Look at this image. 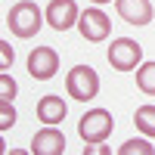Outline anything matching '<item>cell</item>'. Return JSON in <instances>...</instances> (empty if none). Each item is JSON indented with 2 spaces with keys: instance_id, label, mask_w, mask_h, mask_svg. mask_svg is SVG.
<instances>
[{
  "instance_id": "30bf717a",
  "label": "cell",
  "mask_w": 155,
  "mask_h": 155,
  "mask_svg": "<svg viewBox=\"0 0 155 155\" xmlns=\"http://www.w3.org/2000/svg\"><path fill=\"white\" fill-rule=\"evenodd\" d=\"M65 115H68V106H65L62 96L50 93V96L37 99V118H41L44 124H59V121H65Z\"/></svg>"
},
{
  "instance_id": "e0dca14e",
  "label": "cell",
  "mask_w": 155,
  "mask_h": 155,
  "mask_svg": "<svg viewBox=\"0 0 155 155\" xmlns=\"http://www.w3.org/2000/svg\"><path fill=\"white\" fill-rule=\"evenodd\" d=\"M84 155H109V146H102V143H87V146H84Z\"/></svg>"
},
{
  "instance_id": "7a4b0ae2",
  "label": "cell",
  "mask_w": 155,
  "mask_h": 155,
  "mask_svg": "<svg viewBox=\"0 0 155 155\" xmlns=\"http://www.w3.org/2000/svg\"><path fill=\"white\" fill-rule=\"evenodd\" d=\"M112 130H115V118L106 109H90V112L81 115V121H78V137H81L84 143H106Z\"/></svg>"
},
{
  "instance_id": "ba28073f",
  "label": "cell",
  "mask_w": 155,
  "mask_h": 155,
  "mask_svg": "<svg viewBox=\"0 0 155 155\" xmlns=\"http://www.w3.org/2000/svg\"><path fill=\"white\" fill-rule=\"evenodd\" d=\"M31 155H65V134L56 130V124H47L31 140Z\"/></svg>"
},
{
  "instance_id": "9a60e30c",
  "label": "cell",
  "mask_w": 155,
  "mask_h": 155,
  "mask_svg": "<svg viewBox=\"0 0 155 155\" xmlns=\"http://www.w3.org/2000/svg\"><path fill=\"white\" fill-rule=\"evenodd\" d=\"M16 81L6 74V71H0V99H16Z\"/></svg>"
},
{
  "instance_id": "8fae6325",
  "label": "cell",
  "mask_w": 155,
  "mask_h": 155,
  "mask_svg": "<svg viewBox=\"0 0 155 155\" xmlns=\"http://www.w3.org/2000/svg\"><path fill=\"white\" fill-rule=\"evenodd\" d=\"M134 121H137V130L140 134L155 137V106H140L134 112Z\"/></svg>"
},
{
  "instance_id": "7c38bea8",
  "label": "cell",
  "mask_w": 155,
  "mask_h": 155,
  "mask_svg": "<svg viewBox=\"0 0 155 155\" xmlns=\"http://www.w3.org/2000/svg\"><path fill=\"white\" fill-rule=\"evenodd\" d=\"M137 87L146 96H155V62H143L137 68Z\"/></svg>"
},
{
  "instance_id": "277c9868",
  "label": "cell",
  "mask_w": 155,
  "mask_h": 155,
  "mask_svg": "<svg viewBox=\"0 0 155 155\" xmlns=\"http://www.w3.org/2000/svg\"><path fill=\"white\" fill-rule=\"evenodd\" d=\"M140 62H143V47L130 37H118L109 47V65L115 71H134Z\"/></svg>"
},
{
  "instance_id": "3957f363",
  "label": "cell",
  "mask_w": 155,
  "mask_h": 155,
  "mask_svg": "<svg viewBox=\"0 0 155 155\" xmlns=\"http://www.w3.org/2000/svg\"><path fill=\"white\" fill-rule=\"evenodd\" d=\"M65 90H68V96L78 99V102H90L96 93H99V74L96 68H90V65H74L65 78Z\"/></svg>"
},
{
  "instance_id": "5b68a950",
  "label": "cell",
  "mask_w": 155,
  "mask_h": 155,
  "mask_svg": "<svg viewBox=\"0 0 155 155\" xmlns=\"http://www.w3.org/2000/svg\"><path fill=\"white\" fill-rule=\"evenodd\" d=\"M78 31H81L84 41L99 44V41H106V37H109L112 22H109V16H106L99 6H93V9H84V12H81V19H78Z\"/></svg>"
},
{
  "instance_id": "52a82bcc",
  "label": "cell",
  "mask_w": 155,
  "mask_h": 155,
  "mask_svg": "<svg viewBox=\"0 0 155 155\" xmlns=\"http://www.w3.org/2000/svg\"><path fill=\"white\" fill-rule=\"evenodd\" d=\"M81 19V9H78L74 0H50L47 6V25L56 31H68L71 25H78Z\"/></svg>"
},
{
  "instance_id": "2e32d148",
  "label": "cell",
  "mask_w": 155,
  "mask_h": 155,
  "mask_svg": "<svg viewBox=\"0 0 155 155\" xmlns=\"http://www.w3.org/2000/svg\"><path fill=\"white\" fill-rule=\"evenodd\" d=\"M12 59H16V53H12V47H9L6 41H0V68L6 71V68L12 65Z\"/></svg>"
},
{
  "instance_id": "5bb4252c",
  "label": "cell",
  "mask_w": 155,
  "mask_h": 155,
  "mask_svg": "<svg viewBox=\"0 0 155 155\" xmlns=\"http://www.w3.org/2000/svg\"><path fill=\"white\" fill-rule=\"evenodd\" d=\"M16 124V109H12V99H0V130H9Z\"/></svg>"
},
{
  "instance_id": "4fadbf2b",
  "label": "cell",
  "mask_w": 155,
  "mask_h": 155,
  "mask_svg": "<svg viewBox=\"0 0 155 155\" xmlns=\"http://www.w3.org/2000/svg\"><path fill=\"white\" fill-rule=\"evenodd\" d=\"M118 152H121V155H137V152H140V155H155V146L149 143V140H127Z\"/></svg>"
},
{
  "instance_id": "ac0fdd59",
  "label": "cell",
  "mask_w": 155,
  "mask_h": 155,
  "mask_svg": "<svg viewBox=\"0 0 155 155\" xmlns=\"http://www.w3.org/2000/svg\"><path fill=\"white\" fill-rule=\"evenodd\" d=\"M93 3H96V6H102V3H112V0H93Z\"/></svg>"
},
{
  "instance_id": "6da1fadb",
  "label": "cell",
  "mask_w": 155,
  "mask_h": 155,
  "mask_svg": "<svg viewBox=\"0 0 155 155\" xmlns=\"http://www.w3.org/2000/svg\"><path fill=\"white\" fill-rule=\"evenodd\" d=\"M47 19V12H41V6L34 0H19L12 3V9L6 12V25L16 37H34L41 31V25Z\"/></svg>"
},
{
  "instance_id": "9c48e42d",
  "label": "cell",
  "mask_w": 155,
  "mask_h": 155,
  "mask_svg": "<svg viewBox=\"0 0 155 155\" xmlns=\"http://www.w3.org/2000/svg\"><path fill=\"white\" fill-rule=\"evenodd\" d=\"M115 9L127 25H149L155 16L149 0H115Z\"/></svg>"
},
{
  "instance_id": "8992f818",
  "label": "cell",
  "mask_w": 155,
  "mask_h": 155,
  "mask_svg": "<svg viewBox=\"0 0 155 155\" xmlns=\"http://www.w3.org/2000/svg\"><path fill=\"white\" fill-rule=\"evenodd\" d=\"M59 71V53L53 47H34L28 53V74L34 81H50Z\"/></svg>"
}]
</instances>
